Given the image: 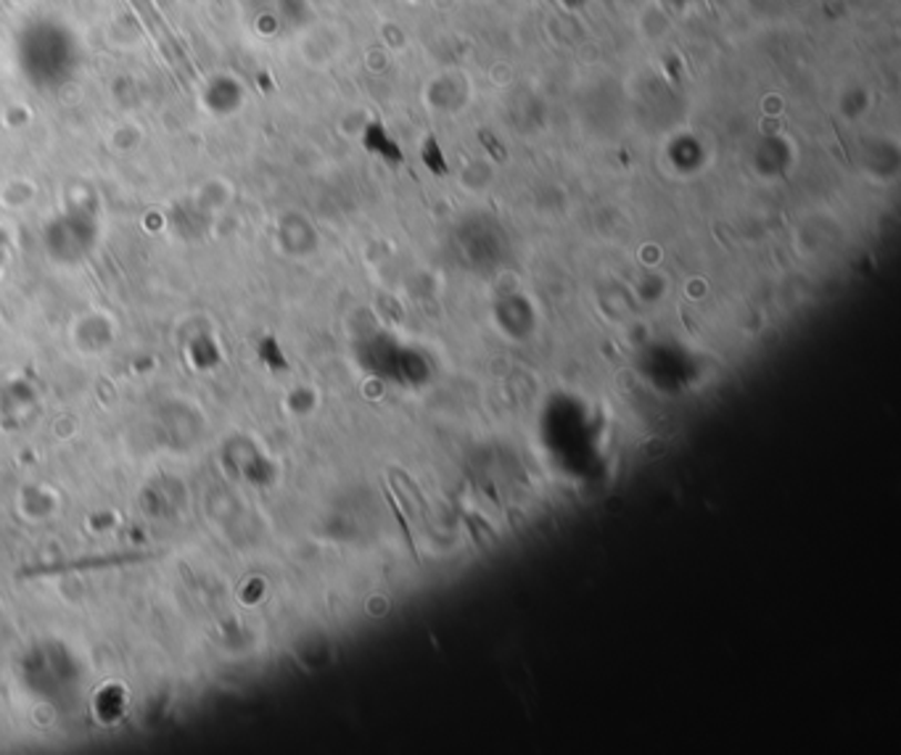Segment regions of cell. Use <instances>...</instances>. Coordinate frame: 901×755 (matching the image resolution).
Returning <instances> with one entry per match:
<instances>
[{
	"label": "cell",
	"mask_w": 901,
	"mask_h": 755,
	"mask_svg": "<svg viewBox=\"0 0 901 755\" xmlns=\"http://www.w3.org/2000/svg\"><path fill=\"white\" fill-rule=\"evenodd\" d=\"M198 99H202V108L206 114L225 120V116L236 114L246 106V87L233 74H215V77L206 80Z\"/></svg>",
	"instance_id": "obj_1"
}]
</instances>
